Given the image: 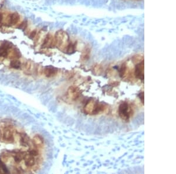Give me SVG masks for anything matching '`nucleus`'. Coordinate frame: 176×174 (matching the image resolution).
I'll list each match as a JSON object with an SVG mask.
<instances>
[{"mask_svg": "<svg viewBox=\"0 0 176 174\" xmlns=\"http://www.w3.org/2000/svg\"><path fill=\"white\" fill-rule=\"evenodd\" d=\"M106 109V106L104 104L97 102L95 99L89 100L85 106L84 110L87 114H95L102 112Z\"/></svg>", "mask_w": 176, "mask_h": 174, "instance_id": "obj_1", "label": "nucleus"}, {"mask_svg": "<svg viewBox=\"0 0 176 174\" xmlns=\"http://www.w3.org/2000/svg\"><path fill=\"white\" fill-rule=\"evenodd\" d=\"M55 45L60 50L66 52V49L70 42L69 41V37L68 34L62 31H59L57 32L55 37Z\"/></svg>", "mask_w": 176, "mask_h": 174, "instance_id": "obj_2", "label": "nucleus"}, {"mask_svg": "<svg viewBox=\"0 0 176 174\" xmlns=\"http://www.w3.org/2000/svg\"><path fill=\"white\" fill-rule=\"evenodd\" d=\"M0 138L5 142H13L14 141V130L13 127L10 125H6L0 127Z\"/></svg>", "mask_w": 176, "mask_h": 174, "instance_id": "obj_3", "label": "nucleus"}, {"mask_svg": "<svg viewBox=\"0 0 176 174\" xmlns=\"http://www.w3.org/2000/svg\"><path fill=\"white\" fill-rule=\"evenodd\" d=\"M132 114L131 108L127 102H123L119 107V116L124 121H128Z\"/></svg>", "mask_w": 176, "mask_h": 174, "instance_id": "obj_4", "label": "nucleus"}, {"mask_svg": "<svg viewBox=\"0 0 176 174\" xmlns=\"http://www.w3.org/2000/svg\"><path fill=\"white\" fill-rule=\"evenodd\" d=\"M11 43L10 42H4L0 46V57H7L11 51Z\"/></svg>", "mask_w": 176, "mask_h": 174, "instance_id": "obj_5", "label": "nucleus"}, {"mask_svg": "<svg viewBox=\"0 0 176 174\" xmlns=\"http://www.w3.org/2000/svg\"><path fill=\"white\" fill-rule=\"evenodd\" d=\"M144 61H141L136 66L135 75L136 78L144 82Z\"/></svg>", "mask_w": 176, "mask_h": 174, "instance_id": "obj_6", "label": "nucleus"}, {"mask_svg": "<svg viewBox=\"0 0 176 174\" xmlns=\"http://www.w3.org/2000/svg\"><path fill=\"white\" fill-rule=\"evenodd\" d=\"M68 97L72 100L77 99L80 95L79 89L75 86H70L67 91Z\"/></svg>", "mask_w": 176, "mask_h": 174, "instance_id": "obj_7", "label": "nucleus"}, {"mask_svg": "<svg viewBox=\"0 0 176 174\" xmlns=\"http://www.w3.org/2000/svg\"><path fill=\"white\" fill-rule=\"evenodd\" d=\"M25 164L27 167H32L35 164V156L31 154L30 153L26 154L23 157Z\"/></svg>", "mask_w": 176, "mask_h": 174, "instance_id": "obj_8", "label": "nucleus"}, {"mask_svg": "<svg viewBox=\"0 0 176 174\" xmlns=\"http://www.w3.org/2000/svg\"><path fill=\"white\" fill-rule=\"evenodd\" d=\"M55 46V38L51 35H48L45 39L42 47H53Z\"/></svg>", "mask_w": 176, "mask_h": 174, "instance_id": "obj_9", "label": "nucleus"}, {"mask_svg": "<svg viewBox=\"0 0 176 174\" xmlns=\"http://www.w3.org/2000/svg\"><path fill=\"white\" fill-rule=\"evenodd\" d=\"M32 142L37 148H41L44 145V140L40 135H35L32 138Z\"/></svg>", "mask_w": 176, "mask_h": 174, "instance_id": "obj_10", "label": "nucleus"}, {"mask_svg": "<svg viewBox=\"0 0 176 174\" xmlns=\"http://www.w3.org/2000/svg\"><path fill=\"white\" fill-rule=\"evenodd\" d=\"M57 72H58V69L52 66L46 67L43 69V73L48 78H51L55 76Z\"/></svg>", "mask_w": 176, "mask_h": 174, "instance_id": "obj_11", "label": "nucleus"}, {"mask_svg": "<svg viewBox=\"0 0 176 174\" xmlns=\"http://www.w3.org/2000/svg\"><path fill=\"white\" fill-rule=\"evenodd\" d=\"M7 18H8L7 23H8V25L11 26L16 24L19 21V15L17 13H12L10 14Z\"/></svg>", "mask_w": 176, "mask_h": 174, "instance_id": "obj_12", "label": "nucleus"}, {"mask_svg": "<svg viewBox=\"0 0 176 174\" xmlns=\"http://www.w3.org/2000/svg\"><path fill=\"white\" fill-rule=\"evenodd\" d=\"M24 153L23 152H17L14 154V159L17 163L20 162L22 159H23V157L25 155Z\"/></svg>", "mask_w": 176, "mask_h": 174, "instance_id": "obj_13", "label": "nucleus"}, {"mask_svg": "<svg viewBox=\"0 0 176 174\" xmlns=\"http://www.w3.org/2000/svg\"><path fill=\"white\" fill-rule=\"evenodd\" d=\"M20 141L23 146H27L29 142V138L26 134H22L20 136Z\"/></svg>", "mask_w": 176, "mask_h": 174, "instance_id": "obj_14", "label": "nucleus"}, {"mask_svg": "<svg viewBox=\"0 0 176 174\" xmlns=\"http://www.w3.org/2000/svg\"><path fill=\"white\" fill-rule=\"evenodd\" d=\"M10 66L14 69H18L21 67V62L17 59H13L10 63Z\"/></svg>", "mask_w": 176, "mask_h": 174, "instance_id": "obj_15", "label": "nucleus"}, {"mask_svg": "<svg viewBox=\"0 0 176 174\" xmlns=\"http://www.w3.org/2000/svg\"><path fill=\"white\" fill-rule=\"evenodd\" d=\"M126 72H127V66L125 63H124V64L122 65V66L120 68V76L123 78L125 76L126 73Z\"/></svg>", "mask_w": 176, "mask_h": 174, "instance_id": "obj_16", "label": "nucleus"}, {"mask_svg": "<svg viewBox=\"0 0 176 174\" xmlns=\"http://www.w3.org/2000/svg\"><path fill=\"white\" fill-rule=\"evenodd\" d=\"M89 54H90V50L89 49L87 48L85 49V50L83 52L82 58L84 60H87L89 58Z\"/></svg>", "mask_w": 176, "mask_h": 174, "instance_id": "obj_17", "label": "nucleus"}, {"mask_svg": "<svg viewBox=\"0 0 176 174\" xmlns=\"http://www.w3.org/2000/svg\"><path fill=\"white\" fill-rule=\"evenodd\" d=\"M27 23H26V22H23L22 23H21V24H20V25L19 26V29H22V30H23V29H26V28L27 27Z\"/></svg>", "mask_w": 176, "mask_h": 174, "instance_id": "obj_18", "label": "nucleus"}, {"mask_svg": "<svg viewBox=\"0 0 176 174\" xmlns=\"http://www.w3.org/2000/svg\"><path fill=\"white\" fill-rule=\"evenodd\" d=\"M139 97L140 98V100L143 104H144V92H141L139 94Z\"/></svg>", "mask_w": 176, "mask_h": 174, "instance_id": "obj_19", "label": "nucleus"}]
</instances>
